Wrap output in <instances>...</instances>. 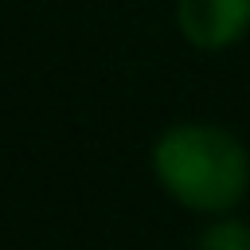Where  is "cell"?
Wrapping results in <instances>:
<instances>
[{"label":"cell","instance_id":"obj_1","mask_svg":"<svg viewBox=\"0 0 250 250\" xmlns=\"http://www.w3.org/2000/svg\"><path fill=\"white\" fill-rule=\"evenodd\" d=\"M152 176L180 207L227 215L250 188V156L234 133L207 121H180L156 137Z\"/></svg>","mask_w":250,"mask_h":250},{"label":"cell","instance_id":"obj_2","mask_svg":"<svg viewBox=\"0 0 250 250\" xmlns=\"http://www.w3.org/2000/svg\"><path fill=\"white\" fill-rule=\"evenodd\" d=\"M176 27L199 51H223L250 27V0H176Z\"/></svg>","mask_w":250,"mask_h":250},{"label":"cell","instance_id":"obj_3","mask_svg":"<svg viewBox=\"0 0 250 250\" xmlns=\"http://www.w3.org/2000/svg\"><path fill=\"white\" fill-rule=\"evenodd\" d=\"M195 250H250V227L242 219H211L199 230Z\"/></svg>","mask_w":250,"mask_h":250}]
</instances>
